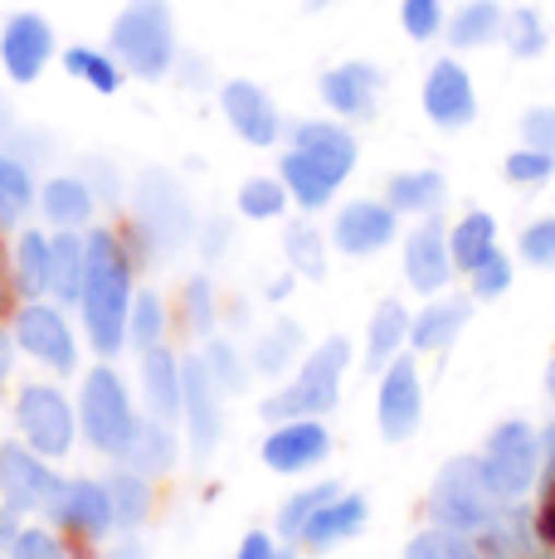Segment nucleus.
I'll use <instances>...</instances> for the list:
<instances>
[{
    "mask_svg": "<svg viewBox=\"0 0 555 559\" xmlns=\"http://www.w3.org/2000/svg\"><path fill=\"white\" fill-rule=\"evenodd\" d=\"M83 326L98 356H117L127 346V311H132V263L113 229H88L83 239Z\"/></svg>",
    "mask_w": 555,
    "mask_h": 559,
    "instance_id": "obj_1",
    "label": "nucleus"
},
{
    "mask_svg": "<svg viewBox=\"0 0 555 559\" xmlns=\"http://www.w3.org/2000/svg\"><path fill=\"white\" fill-rule=\"evenodd\" d=\"M108 53L132 79H166L176 63V20L166 0H132L108 29Z\"/></svg>",
    "mask_w": 555,
    "mask_h": 559,
    "instance_id": "obj_2",
    "label": "nucleus"
},
{
    "mask_svg": "<svg viewBox=\"0 0 555 559\" xmlns=\"http://www.w3.org/2000/svg\"><path fill=\"white\" fill-rule=\"evenodd\" d=\"M346 365H351L346 336L322 341V346L303 360L297 380L287 384V390H278V394L263 400V418L278 424V418H322V414H332L336 400H341V374H346Z\"/></svg>",
    "mask_w": 555,
    "mask_h": 559,
    "instance_id": "obj_3",
    "label": "nucleus"
},
{
    "mask_svg": "<svg viewBox=\"0 0 555 559\" xmlns=\"http://www.w3.org/2000/svg\"><path fill=\"white\" fill-rule=\"evenodd\" d=\"M497 507H501V497L493 491V481H487L483 457L444 462V472L429 487V515H434V525H444V531H463V535L483 531V525L497 515Z\"/></svg>",
    "mask_w": 555,
    "mask_h": 559,
    "instance_id": "obj_4",
    "label": "nucleus"
},
{
    "mask_svg": "<svg viewBox=\"0 0 555 559\" xmlns=\"http://www.w3.org/2000/svg\"><path fill=\"white\" fill-rule=\"evenodd\" d=\"M83 438H88L98 453L122 457L137 438V418H132V400H127L122 380L98 365V370L83 380Z\"/></svg>",
    "mask_w": 555,
    "mask_h": 559,
    "instance_id": "obj_5",
    "label": "nucleus"
},
{
    "mask_svg": "<svg viewBox=\"0 0 555 559\" xmlns=\"http://www.w3.org/2000/svg\"><path fill=\"white\" fill-rule=\"evenodd\" d=\"M137 224H142L156 249H166V253H176L180 243L196 234V214H190L186 190L170 176H162V170H146V176L137 180Z\"/></svg>",
    "mask_w": 555,
    "mask_h": 559,
    "instance_id": "obj_6",
    "label": "nucleus"
},
{
    "mask_svg": "<svg viewBox=\"0 0 555 559\" xmlns=\"http://www.w3.org/2000/svg\"><path fill=\"white\" fill-rule=\"evenodd\" d=\"M536 467H541V443L527 424L511 418V424L493 428L487 453H483V472H487V481H493V491L501 501L521 497V491L531 487V477H536Z\"/></svg>",
    "mask_w": 555,
    "mask_h": 559,
    "instance_id": "obj_7",
    "label": "nucleus"
},
{
    "mask_svg": "<svg viewBox=\"0 0 555 559\" xmlns=\"http://www.w3.org/2000/svg\"><path fill=\"white\" fill-rule=\"evenodd\" d=\"M15 418H20V433L29 438V448H35L39 457H63L73 448L79 418H73L69 400H63L55 384H29L15 404Z\"/></svg>",
    "mask_w": 555,
    "mask_h": 559,
    "instance_id": "obj_8",
    "label": "nucleus"
},
{
    "mask_svg": "<svg viewBox=\"0 0 555 559\" xmlns=\"http://www.w3.org/2000/svg\"><path fill=\"white\" fill-rule=\"evenodd\" d=\"M376 418H380V438H386V443H404V438L420 433L424 390H420V370H414L410 356H394L386 365V374H380Z\"/></svg>",
    "mask_w": 555,
    "mask_h": 559,
    "instance_id": "obj_9",
    "label": "nucleus"
},
{
    "mask_svg": "<svg viewBox=\"0 0 555 559\" xmlns=\"http://www.w3.org/2000/svg\"><path fill=\"white\" fill-rule=\"evenodd\" d=\"M10 336H15V346L25 356H35L39 365H49L59 374H69L79 365V346H73L69 321L59 317V307H45V297L15 311V331Z\"/></svg>",
    "mask_w": 555,
    "mask_h": 559,
    "instance_id": "obj_10",
    "label": "nucleus"
},
{
    "mask_svg": "<svg viewBox=\"0 0 555 559\" xmlns=\"http://www.w3.org/2000/svg\"><path fill=\"white\" fill-rule=\"evenodd\" d=\"M0 487H5V501L15 511H49L55 515L59 497H63V481L55 477V472L15 443L0 448Z\"/></svg>",
    "mask_w": 555,
    "mask_h": 559,
    "instance_id": "obj_11",
    "label": "nucleus"
},
{
    "mask_svg": "<svg viewBox=\"0 0 555 559\" xmlns=\"http://www.w3.org/2000/svg\"><path fill=\"white\" fill-rule=\"evenodd\" d=\"M55 59V25L45 15H10L0 29V63L15 83H35L45 63Z\"/></svg>",
    "mask_w": 555,
    "mask_h": 559,
    "instance_id": "obj_12",
    "label": "nucleus"
},
{
    "mask_svg": "<svg viewBox=\"0 0 555 559\" xmlns=\"http://www.w3.org/2000/svg\"><path fill=\"white\" fill-rule=\"evenodd\" d=\"M424 117L434 127H468L477 117V98H473V79L458 59H439L429 73H424Z\"/></svg>",
    "mask_w": 555,
    "mask_h": 559,
    "instance_id": "obj_13",
    "label": "nucleus"
},
{
    "mask_svg": "<svg viewBox=\"0 0 555 559\" xmlns=\"http://www.w3.org/2000/svg\"><path fill=\"white\" fill-rule=\"evenodd\" d=\"M180 414L190 418V443L210 453L220 443V384L205 356L180 360Z\"/></svg>",
    "mask_w": 555,
    "mask_h": 559,
    "instance_id": "obj_14",
    "label": "nucleus"
},
{
    "mask_svg": "<svg viewBox=\"0 0 555 559\" xmlns=\"http://www.w3.org/2000/svg\"><path fill=\"white\" fill-rule=\"evenodd\" d=\"M404 277H410V287L424 297H439L448 287V277H453V253H448V229L439 224V214L424 219L420 229L404 239Z\"/></svg>",
    "mask_w": 555,
    "mask_h": 559,
    "instance_id": "obj_15",
    "label": "nucleus"
},
{
    "mask_svg": "<svg viewBox=\"0 0 555 559\" xmlns=\"http://www.w3.org/2000/svg\"><path fill=\"white\" fill-rule=\"evenodd\" d=\"M220 112H224V122L239 132V142H249V146H273L278 142V107L259 83L229 79L220 88Z\"/></svg>",
    "mask_w": 555,
    "mask_h": 559,
    "instance_id": "obj_16",
    "label": "nucleus"
},
{
    "mask_svg": "<svg viewBox=\"0 0 555 559\" xmlns=\"http://www.w3.org/2000/svg\"><path fill=\"white\" fill-rule=\"evenodd\" d=\"M394 219H400V214H394L390 204L356 200V204H346V210L336 214L332 243H336L341 253H351V258H370V253H380L394 239V229H400Z\"/></svg>",
    "mask_w": 555,
    "mask_h": 559,
    "instance_id": "obj_17",
    "label": "nucleus"
},
{
    "mask_svg": "<svg viewBox=\"0 0 555 559\" xmlns=\"http://www.w3.org/2000/svg\"><path fill=\"white\" fill-rule=\"evenodd\" d=\"M327 448H332V438H327V428L317 424V418H293V424L273 428V433L263 438V467L293 477V472L317 467V462L327 457Z\"/></svg>",
    "mask_w": 555,
    "mask_h": 559,
    "instance_id": "obj_18",
    "label": "nucleus"
},
{
    "mask_svg": "<svg viewBox=\"0 0 555 559\" xmlns=\"http://www.w3.org/2000/svg\"><path fill=\"white\" fill-rule=\"evenodd\" d=\"M380 69L366 59H351V63H336V69L322 73V103L332 107L336 117H376V98H380Z\"/></svg>",
    "mask_w": 555,
    "mask_h": 559,
    "instance_id": "obj_19",
    "label": "nucleus"
},
{
    "mask_svg": "<svg viewBox=\"0 0 555 559\" xmlns=\"http://www.w3.org/2000/svg\"><path fill=\"white\" fill-rule=\"evenodd\" d=\"M55 515L83 535H108L113 531V491L103 487V481H88V477L63 481V497H59Z\"/></svg>",
    "mask_w": 555,
    "mask_h": 559,
    "instance_id": "obj_20",
    "label": "nucleus"
},
{
    "mask_svg": "<svg viewBox=\"0 0 555 559\" xmlns=\"http://www.w3.org/2000/svg\"><path fill=\"white\" fill-rule=\"evenodd\" d=\"M293 146L297 152H307L317 166L327 170V176H336V180H346L351 166H356V136H351L346 127H336V122H297Z\"/></svg>",
    "mask_w": 555,
    "mask_h": 559,
    "instance_id": "obj_21",
    "label": "nucleus"
},
{
    "mask_svg": "<svg viewBox=\"0 0 555 559\" xmlns=\"http://www.w3.org/2000/svg\"><path fill=\"white\" fill-rule=\"evenodd\" d=\"M468 317H473V297H439L410 321V346L414 350H448L463 336Z\"/></svg>",
    "mask_w": 555,
    "mask_h": 559,
    "instance_id": "obj_22",
    "label": "nucleus"
},
{
    "mask_svg": "<svg viewBox=\"0 0 555 559\" xmlns=\"http://www.w3.org/2000/svg\"><path fill=\"white\" fill-rule=\"evenodd\" d=\"M142 390H146V408H152L156 424H176L180 418V360L166 346L142 350Z\"/></svg>",
    "mask_w": 555,
    "mask_h": 559,
    "instance_id": "obj_23",
    "label": "nucleus"
},
{
    "mask_svg": "<svg viewBox=\"0 0 555 559\" xmlns=\"http://www.w3.org/2000/svg\"><path fill=\"white\" fill-rule=\"evenodd\" d=\"M10 267H15V287L20 297L39 302V297L55 287V239H45L39 229H25L15 239V253H10Z\"/></svg>",
    "mask_w": 555,
    "mask_h": 559,
    "instance_id": "obj_24",
    "label": "nucleus"
},
{
    "mask_svg": "<svg viewBox=\"0 0 555 559\" xmlns=\"http://www.w3.org/2000/svg\"><path fill=\"white\" fill-rule=\"evenodd\" d=\"M361 521H366V501H361V497H332L322 511L312 515V521L303 525V535H297V540H303L307 550L327 555V550H336L346 535H356Z\"/></svg>",
    "mask_w": 555,
    "mask_h": 559,
    "instance_id": "obj_25",
    "label": "nucleus"
},
{
    "mask_svg": "<svg viewBox=\"0 0 555 559\" xmlns=\"http://www.w3.org/2000/svg\"><path fill=\"white\" fill-rule=\"evenodd\" d=\"M278 180H283V190L303 204V210H322V204H332L336 186H341L336 176H327V170L317 166L307 152H297V146L283 152V160H278Z\"/></svg>",
    "mask_w": 555,
    "mask_h": 559,
    "instance_id": "obj_26",
    "label": "nucleus"
},
{
    "mask_svg": "<svg viewBox=\"0 0 555 559\" xmlns=\"http://www.w3.org/2000/svg\"><path fill=\"white\" fill-rule=\"evenodd\" d=\"M501 20H507V10L497 0H468L458 15H448L444 35L453 49H483L493 39H501Z\"/></svg>",
    "mask_w": 555,
    "mask_h": 559,
    "instance_id": "obj_27",
    "label": "nucleus"
},
{
    "mask_svg": "<svg viewBox=\"0 0 555 559\" xmlns=\"http://www.w3.org/2000/svg\"><path fill=\"white\" fill-rule=\"evenodd\" d=\"M39 210L55 229H79V224L93 219V190L88 180H73V176H59V180H45L39 190Z\"/></svg>",
    "mask_w": 555,
    "mask_h": 559,
    "instance_id": "obj_28",
    "label": "nucleus"
},
{
    "mask_svg": "<svg viewBox=\"0 0 555 559\" xmlns=\"http://www.w3.org/2000/svg\"><path fill=\"white\" fill-rule=\"evenodd\" d=\"M410 311H404V302H380L376 317H370V336H366V365L370 370H386V365L400 356V346L410 341Z\"/></svg>",
    "mask_w": 555,
    "mask_h": 559,
    "instance_id": "obj_29",
    "label": "nucleus"
},
{
    "mask_svg": "<svg viewBox=\"0 0 555 559\" xmlns=\"http://www.w3.org/2000/svg\"><path fill=\"white\" fill-rule=\"evenodd\" d=\"M497 249V219L483 210H473L468 219H458L448 229V253H453V273H473L487 253Z\"/></svg>",
    "mask_w": 555,
    "mask_h": 559,
    "instance_id": "obj_30",
    "label": "nucleus"
},
{
    "mask_svg": "<svg viewBox=\"0 0 555 559\" xmlns=\"http://www.w3.org/2000/svg\"><path fill=\"white\" fill-rule=\"evenodd\" d=\"M386 204L394 214H434L444 204V176L439 170H404L386 186Z\"/></svg>",
    "mask_w": 555,
    "mask_h": 559,
    "instance_id": "obj_31",
    "label": "nucleus"
},
{
    "mask_svg": "<svg viewBox=\"0 0 555 559\" xmlns=\"http://www.w3.org/2000/svg\"><path fill=\"white\" fill-rule=\"evenodd\" d=\"M35 204V180H29V166L20 156L0 152V229H15L25 219V210Z\"/></svg>",
    "mask_w": 555,
    "mask_h": 559,
    "instance_id": "obj_32",
    "label": "nucleus"
},
{
    "mask_svg": "<svg viewBox=\"0 0 555 559\" xmlns=\"http://www.w3.org/2000/svg\"><path fill=\"white\" fill-rule=\"evenodd\" d=\"M63 69H69L73 79H83L88 88H98V93L122 88V63H117L113 53H103V49H83V45L63 49Z\"/></svg>",
    "mask_w": 555,
    "mask_h": 559,
    "instance_id": "obj_33",
    "label": "nucleus"
},
{
    "mask_svg": "<svg viewBox=\"0 0 555 559\" xmlns=\"http://www.w3.org/2000/svg\"><path fill=\"white\" fill-rule=\"evenodd\" d=\"M49 293L59 302H79L83 293V239L79 229H59L55 234V287Z\"/></svg>",
    "mask_w": 555,
    "mask_h": 559,
    "instance_id": "obj_34",
    "label": "nucleus"
},
{
    "mask_svg": "<svg viewBox=\"0 0 555 559\" xmlns=\"http://www.w3.org/2000/svg\"><path fill=\"white\" fill-rule=\"evenodd\" d=\"M122 457H132L142 472H170L176 462V438H170V424H137V438Z\"/></svg>",
    "mask_w": 555,
    "mask_h": 559,
    "instance_id": "obj_35",
    "label": "nucleus"
},
{
    "mask_svg": "<svg viewBox=\"0 0 555 559\" xmlns=\"http://www.w3.org/2000/svg\"><path fill=\"white\" fill-rule=\"evenodd\" d=\"M166 341V307L156 293L132 297V311H127V346L137 350H152Z\"/></svg>",
    "mask_w": 555,
    "mask_h": 559,
    "instance_id": "obj_36",
    "label": "nucleus"
},
{
    "mask_svg": "<svg viewBox=\"0 0 555 559\" xmlns=\"http://www.w3.org/2000/svg\"><path fill=\"white\" fill-rule=\"evenodd\" d=\"M283 249H287V263H293L303 277H322L327 273V249H322L317 224H287Z\"/></svg>",
    "mask_w": 555,
    "mask_h": 559,
    "instance_id": "obj_37",
    "label": "nucleus"
},
{
    "mask_svg": "<svg viewBox=\"0 0 555 559\" xmlns=\"http://www.w3.org/2000/svg\"><path fill=\"white\" fill-rule=\"evenodd\" d=\"M404 559H487L483 550H477L473 540H468L463 531H424L410 540V550H404Z\"/></svg>",
    "mask_w": 555,
    "mask_h": 559,
    "instance_id": "obj_38",
    "label": "nucleus"
},
{
    "mask_svg": "<svg viewBox=\"0 0 555 559\" xmlns=\"http://www.w3.org/2000/svg\"><path fill=\"white\" fill-rule=\"evenodd\" d=\"M501 39H507L511 59H536V53H546V25H541V15L527 5L501 20Z\"/></svg>",
    "mask_w": 555,
    "mask_h": 559,
    "instance_id": "obj_39",
    "label": "nucleus"
},
{
    "mask_svg": "<svg viewBox=\"0 0 555 559\" xmlns=\"http://www.w3.org/2000/svg\"><path fill=\"white\" fill-rule=\"evenodd\" d=\"M332 497H341V487H336V481H322V487H307V491H297V497L287 501L283 511H278V535H287V540H297V535H303V525L312 521V515L322 511Z\"/></svg>",
    "mask_w": 555,
    "mask_h": 559,
    "instance_id": "obj_40",
    "label": "nucleus"
},
{
    "mask_svg": "<svg viewBox=\"0 0 555 559\" xmlns=\"http://www.w3.org/2000/svg\"><path fill=\"white\" fill-rule=\"evenodd\" d=\"M287 210V190L283 180H269V176H253L239 186V214L244 219H278Z\"/></svg>",
    "mask_w": 555,
    "mask_h": 559,
    "instance_id": "obj_41",
    "label": "nucleus"
},
{
    "mask_svg": "<svg viewBox=\"0 0 555 559\" xmlns=\"http://www.w3.org/2000/svg\"><path fill=\"white\" fill-rule=\"evenodd\" d=\"M297 346H303V331H297V321H278L269 336L259 341V350H253V370H263V374L287 370V360L297 356Z\"/></svg>",
    "mask_w": 555,
    "mask_h": 559,
    "instance_id": "obj_42",
    "label": "nucleus"
},
{
    "mask_svg": "<svg viewBox=\"0 0 555 559\" xmlns=\"http://www.w3.org/2000/svg\"><path fill=\"white\" fill-rule=\"evenodd\" d=\"M108 491H113V521H122V525H142V515L152 511V491H146V481H142V477H132V472L113 477V481H108Z\"/></svg>",
    "mask_w": 555,
    "mask_h": 559,
    "instance_id": "obj_43",
    "label": "nucleus"
},
{
    "mask_svg": "<svg viewBox=\"0 0 555 559\" xmlns=\"http://www.w3.org/2000/svg\"><path fill=\"white\" fill-rule=\"evenodd\" d=\"M400 25L410 39H420V45H429L434 35H444L448 15H444V0H404L400 5Z\"/></svg>",
    "mask_w": 555,
    "mask_h": 559,
    "instance_id": "obj_44",
    "label": "nucleus"
},
{
    "mask_svg": "<svg viewBox=\"0 0 555 559\" xmlns=\"http://www.w3.org/2000/svg\"><path fill=\"white\" fill-rule=\"evenodd\" d=\"M205 365H210V374H215V384H220V390L239 394L244 384H249V370H244L239 350H234L229 341H210V346H205Z\"/></svg>",
    "mask_w": 555,
    "mask_h": 559,
    "instance_id": "obj_45",
    "label": "nucleus"
},
{
    "mask_svg": "<svg viewBox=\"0 0 555 559\" xmlns=\"http://www.w3.org/2000/svg\"><path fill=\"white\" fill-rule=\"evenodd\" d=\"M555 176V156L536 152V146H521V152L507 156V180L511 186H546Z\"/></svg>",
    "mask_w": 555,
    "mask_h": 559,
    "instance_id": "obj_46",
    "label": "nucleus"
},
{
    "mask_svg": "<svg viewBox=\"0 0 555 559\" xmlns=\"http://www.w3.org/2000/svg\"><path fill=\"white\" fill-rule=\"evenodd\" d=\"M468 283H473V297L477 302H493V297H501L511 287V258H501L497 249L483 258V263L468 273Z\"/></svg>",
    "mask_w": 555,
    "mask_h": 559,
    "instance_id": "obj_47",
    "label": "nucleus"
},
{
    "mask_svg": "<svg viewBox=\"0 0 555 559\" xmlns=\"http://www.w3.org/2000/svg\"><path fill=\"white\" fill-rule=\"evenodd\" d=\"M521 258H527L531 267H555V214L521 229Z\"/></svg>",
    "mask_w": 555,
    "mask_h": 559,
    "instance_id": "obj_48",
    "label": "nucleus"
},
{
    "mask_svg": "<svg viewBox=\"0 0 555 559\" xmlns=\"http://www.w3.org/2000/svg\"><path fill=\"white\" fill-rule=\"evenodd\" d=\"M186 321H190V331H215V293H210V283L205 277H190L186 283Z\"/></svg>",
    "mask_w": 555,
    "mask_h": 559,
    "instance_id": "obj_49",
    "label": "nucleus"
},
{
    "mask_svg": "<svg viewBox=\"0 0 555 559\" xmlns=\"http://www.w3.org/2000/svg\"><path fill=\"white\" fill-rule=\"evenodd\" d=\"M521 142L555 156V107H531V112L521 117Z\"/></svg>",
    "mask_w": 555,
    "mask_h": 559,
    "instance_id": "obj_50",
    "label": "nucleus"
},
{
    "mask_svg": "<svg viewBox=\"0 0 555 559\" xmlns=\"http://www.w3.org/2000/svg\"><path fill=\"white\" fill-rule=\"evenodd\" d=\"M15 559H69V555H63V545L55 540V535H45V531H20V535H15Z\"/></svg>",
    "mask_w": 555,
    "mask_h": 559,
    "instance_id": "obj_51",
    "label": "nucleus"
},
{
    "mask_svg": "<svg viewBox=\"0 0 555 559\" xmlns=\"http://www.w3.org/2000/svg\"><path fill=\"white\" fill-rule=\"evenodd\" d=\"M15 267H10V258H5V243H0V317L5 311H15Z\"/></svg>",
    "mask_w": 555,
    "mask_h": 559,
    "instance_id": "obj_52",
    "label": "nucleus"
},
{
    "mask_svg": "<svg viewBox=\"0 0 555 559\" xmlns=\"http://www.w3.org/2000/svg\"><path fill=\"white\" fill-rule=\"evenodd\" d=\"M541 535L555 540V477H546V507H541Z\"/></svg>",
    "mask_w": 555,
    "mask_h": 559,
    "instance_id": "obj_53",
    "label": "nucleus"
},
{
    "mask_svg": "<svg viewBox=\"0 0 555 559\" xmlns=\"http://www.w3.org/2000/svg\"><path fill=\"white\" fill-rule=\"evenodd\" d=\"M234 559H273V545H269V535H249V540H244V550L234 555Z\"/></svg>",
    "mask_w": 555,
    "mask_h": 559,
    "instance_id": "obj_54",
    "label": "nucleus"
},
{
    "mask_svg": "<svg viewBox=\"0 0 555 559\" xmlns=\"http://www.w3.org/2000/svg\"><path fill=\"white\" fill-rule=\"evenodd\" d=\"M15 507H5L0 511V545H15V535H20V525H15Z\"/></svg>",
    "mask_w": 555,
    "mask_h": 559,
    "instance_id": "obj_55",
    "label": "nucleus"
},
{
    "mask_svg": "<svg viewBox=\"0 0 555 559\" xmlns=\"http://www.w3.org/2000/svg\"><path fill=\"white\" fill-rule=\"evenodd\" d=\"M10 360H15V336L0 331V384H5V374H10Z\"/></svg>",
    "mask_w": 555,
    "mask_h": 559,
    "instance_id": "obj_56",
    "label": "nucleus"
},
{
    "mask_svg": "<svg viewBox=\"0 0 555 559\" xmlns=\"http://www.w3.org/2000/svg\"><path fill=\"white\" fill-rule=\"evenodd\" d=\"M220 249H224V224L215 219V224L205 229V253H210V258H220Z\"/></svg>",
    "mask_w": 555,
    "mask_h": 559,
    "instance_id": "obj_57",
    "label": "nucleus"
},
{
    "mask_svg": "<svg viewBox=\"0 0 555 559\" xmlns=\"http://www.w3.org/2000/svg\"><path fill=\"white\" fill-rule=\"evenodd\" d=\"M541 443H546V467H551V477H555V424L546 428V438H541Z\"/></svg>",
    "mask_w": 555,
    "mask_h": 559,
    "instance_id": "obj_58",
    "label": "nucleus"
},
{
    "mask_svg": "<svg viewBox=\"0 0 555 559\" xmlns=\"http://www.w3.org/2000/svg\"><path fill=\"white\" fill-rule=\"evenodd\" d=\"M0 132H10V107L0 103Z\"/></svg>",
    "mask_w": 555,
    "mask_h": 559,
    "instance_id": "obj_59",
    "label": "nucleus"
},
{
    "mask_svg": "<svg viewBox=\"0 0 555 559\" xmlns=\"http://www.w3.org/2000/svg\"><path fill=\"white\" fill-rule=\"evenodd\" d=\"M546 390H551V400H555V360H551V370H546Z\"/></svg>",
    "mask_w": 555,
    "mask_h": 559,
    "instance_id": "obj_60",
    "label": "nucleus"
},
{
    "mask_svg": "<svg viewBox=\"0 0 555 559\" xmlns=\"http://www.w3.org/2000/svg\"><path fill=\"white\" fill-rule=\"evenodd\" d=\"M322 5H332V0H307V10H322Z\"/></svg>",
    "mask_w": 555,
    "mask_h": 559,
    "instance_id": "obj_61",
    "label": "nucleus"
},
{
    "mask_svg": "<svg viewBox=\"0 0 555 559\" xmlns=\"http://www.w3.org/2000/svg\"><path fill=\"white\" fill-rule=\"evenodd\" d=\"M273 559H297L293 550H273Z\"/></svg>",
    "mask_w": 555,
    "mask_h": 559,
    "instance_id": "obj_62",
    "label": "nucleus"
}]
</instances>
